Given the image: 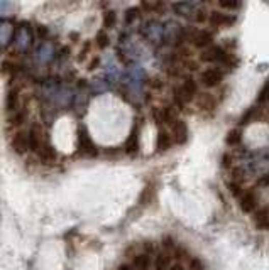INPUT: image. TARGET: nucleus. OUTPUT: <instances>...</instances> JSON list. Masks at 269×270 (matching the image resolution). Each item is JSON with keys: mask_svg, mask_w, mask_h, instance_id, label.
I'll return each instance as SVG.
<instances>
[{"mask_svg": "<svg viewBox=\"0 0 269 270\" xmlns=\"http://www.w3.org/2000/svg\"><path fill=\"white\" fill-rule=\"evenodd\" d=\"M186 41H190L195 47H198V49L203 51V49H207L208 46H212L213 34H212V31H207V29L188 27Z\"/></svg>", "mask_w": 269, "mask_h": 270, "instance_id": "7ed1b4c3", "label": "nucleus"}, {"mask_svg": "<svg viewBox=\"0 0 269 270\" xmlns=\"http://www.w3.org/2000/svg\"><path fill=\"white\" fill-rule=\"evenodd\" d=\"M39 157L43 162H52L56 159V151L51 145H43L39 149Z\"/></svg>", "mask_w": 269, "mask_h": 270, "instance_id": "aec40b11", "label": "nucleus"}, {"mask_svg": "<svg viewBox=\"0 0 269 270\" xmlns=\"http://www.w3.org/2000/svg\"><path fill=\"white\" fill-rule=\"evenodd\" d=\"M264 118H266V122H269V112H267V113H264Z\"/></svg>", "mask_w": 269, "mask_h": 270, "instance_id": "a19ab883", "label": "nucleus"}, {"mask_svg": "<svg viewBox=\"0 0 269 270\" xmlns=\"http://www.w3.org/2000/svg\"><path fill=\"white\" fill-rule=\"evenodd\" d=\"M10 145H12V149H14L15 154H19V156L25 154V152L29 151L28 134H25V132H17V134L12 137V140H10Z\"/></svg>", "mask_w": 269, "mask_h": 270, "instance_id": "ddd939ff", "label": "nucleus"}, {"mask_svg": "<svg viewBox=\"0 0 269 270\" xmlns=\"http://www.w3.org/2000/svg\"><path fill=\"white\" fill-rule=\"evenodd\" d=\"M198 81L192 76H184L183 81L178 84V86L173 88V107H175L178 112H183L184 107L188 103L195 102L198 95Z\"/></svg>", "mask_w": 269, "mask_h": 270, "instance_id": "f257e3e1", "label": "nucleus"}, {"mask_svg": "<svg viewBox=\"0 0 269 270\" xmlns=\"http://www.w3.org/2000/svg\"><path fill=\"white\" fill-rule=\"evenodd\" d=\"M264 115V112L259 108V107H251L247 112L242 115V118H240V125H247V124H251V122H256V120H259L261 116Z\"/></svg>", "mask_w": 269, "mask_h": 270, "instance_id": "f3484780", "label": "nucleus"}, {"mask_svg": "<svg viewBox=\"0 0 269 270\" xmlns=\"http://www.w3.org/2000/svg\"><path fill=\"white\" fill-rule=\"evenodd\" d=\"M152 198H154V184H147V186L142 189V193H141V198H139V203L141 204H149Z\"/></svg>", "mask_w": 269, "mask_h": 270, "instance_id": "412c9836", "label": "nucleus"}, {"mask_svg": "<svg viewBox=\"0 0 269 270\" xmlns=\"http://www.w3.org/2000/svg\"><path fill=\"white\" fill-rule=\"evenodd\" d=\"M161 243H163V250H166V252H170V253L178 247V243H176V240L173 236H165Z\"/></svg>", "mask_w": 269, "mask_h": 270, "instance_id": "bb28decb", "label": "nucleus"}, {"mask_svg": "<svg viewBox=\"0 0 269 270\" xmlns=\"http://www.w3.org/2000/svg\"><path fill=\"white\" fill-rule=\"evenodd\" d=\"M254 225L259 230H269V206H264L261 209H256L254 213Z\"/></svg>", "mask_w": 269, "mask_h": 270, "instance_id": "2eb2a0df", "label": "nucleus"}, {"mask_svg": "<svg viewBox=\"0 0 269 270\" xmlns=\"http://www.w3.org/2000/svg\"><path fill=\"white\" fill-rule=\"evenodd\" d=\"M257 204H259V194H257L256 189H246L242 196L239 198V206L244 213H256Z\"/></svg>", "mask_w": 269, "mask_h": 270, "instance_id": "39448f33", "label": "nucleus"}, {"mask_svg": "<svg viewBox=\"0 0 269 270\" xmlns=\"http://www.w3.org/2000/svg\"><path fill=\"white\" fill-rule=\"evenodd\" d=\"M24 118H25V113H24V112H19V113L12 118V124H14V125H20V124L24 122Z\"/></svg>", "mask_w": 269, "mask_h": 270, "instance_id": "c9c22d12", "label": "nucleus"}, {"mask_svg": "<svg viewBox=\"0 0 269 270\" xmlns=\"http://www.w3.org/2000/svg\"><path fill=\"white\" fill-rule=\"evenodd\" d=\"M117 270H134V268H132V265H130V263H122V265H119Z\"/></svg>", "mask_w": 269, "mask_h": 270, "instance_id": "ea45409f", "label": "nucleus"}, {"mask_svg": "<svg viewBox=\"0 0 269 270\" xmlns=\"http://www.w3.org/2000/svg\"><path fill=\"white\" fill-rule=\"evenodd\" d=\"M5 107H7L9 112H15L19 108V92L17 89H10L7 93V98H5Z\"/></svg>", "mask_w": 269, "mask_h": 270, "instance_id": "6ab92c4d", "label": "nucleus"}, {"mask_svg": "<svg viewBox=\"0 0 269 270\" xmlns=\"http://www.w3.org/2000/svg\"><path fill=\"white\" fill-rule=\"evenodd\" d=\"M224 71L220 70V68H207V70L200 71V76H198V83L202 84L203 88H217L222 84L224 81Z\"/></svg>", "mask_w": 269, "mask_h": 270, "instance_id": "20e7f679", "label": "nucleus"}, {"mask_svg": "<svg viewBox=\"0 0 269 270\" xmlns=\"http://www.w3.org/2000/svg\"><path fill=\"white\" fill-rule=\"evenodd\" d=\"M173 255L166 250H157L156 255L152 257V268L154 270H170L173 265Z\"/></svg>", "mask_w": 269, "mask_h": 270, "instance_id": "9b49d317", "label": "nucleus"}, {"mask_svg": "<svg viewBox=\"0 0 269 270\" xmlns=\"http://www.w3.org/2000/svg\"><path fill=\"white\" fill-rule=\"evenodd\" d=\"M115 22H117V14L114 10H109V12L103 14V27L105 29H112Z\"/></svg>", "mask_w": 269, "mask_h": 270, "instance_id": "b1692460", "label": "nucleus"}, {"mask_svg": "<svg viewBox=\"0 0 269 270\" xmlns=\"http://www.w3.org/2000/svg\"><path fill=\"white\" fill-rule=\"evenodd\" d=\"M173 147V139L170 130L166 129H159L157 130V137H156V152L159 154H165Z\"/></svg>", "mask_w": 269, "mask_h": 270, "instance_id": "f8f14e48", "label": "nucleus"}, {"mask_svg": "<svg viewBox=\"0 0 269 270\" xmlns=\"http://www.w3.org/2000/svg\"><path fill=\"white\" fill-rule=\"evenodd\" d=\"M98 65H100V59H98V57H93L92 63H90V65H88V70H90V71L97 70V66H98Z\"/></svg>", "mask_w": 269, "mask_h": 270, "instance_id": "4c0bfd02", "label": "nucleus"}, {"mask_svg": "<svg viewBox=\"0 0 269 270\" xmlns=\"http://www.w3.org/2000/svg\"><path fill=\"white\" fill-rule=\"evenodd\" d=\"M229 191H230V194L234 196L235 199H239L240 196H242V193H244V189H242V184H239V183H234V181H229Z\"/></svg>", "mask_w": 269, "mask_h": 270, "instance_id": "a878e982", "label": "nucleus"}, {"mask_svg": "<svg viewBox=\"0 0 269 270\" xmlns=\"http://www.w3.org/2000/svg\"><path fill=\"white\" fill-rule=\"evenodd\" d=\"M134 270H151L152 267V257L147 255L144 252H137L132 257V262H130Z\"/></svg>", "mask_w": 269, "mask_h": 270, "instance_id": "4468645a", "label": "nucleus"}, {"mask_svg": "<svg viewBox=\"0 0 269 270\" xmlns=\"http://www.w3.org/2000/svg\"><path fill=\"white\" fill-rule=\"evenodd\" d=\"M12 71H14V65H12V63H9V61H5L2 65V73H5V75H10Z\"/></svg>", "mask_w": 269, "mask_h": 270, "instance_id": "f704fd0d", "label": "nucleus"}, {"mask_svg": "<svg viewBox=\"0 0 269 270\" xmlns=\"http://www.w3.org/2000/svg\"><path fill=\"white\" fill-rule=\"evenodd\" d=\"M208 24L213 25V27H217V29L230 27V25L235 24V17L230 14L220 12V10H210L208 12Z\"/></svg>", "mask_w": 269, "mask_h": 270, "instance_id": "0eeeda50", "label": "nucleus"}, {"mask_svg": "<svg viewBox=\"0 0 269 270\" xmlns=\"http://www.w3.org/2000/svg\"><path fill=\"white\" fill-rule=\"evenodd\" d=\"M195 102H197L198 110L203 113H213L215 108H217V105H219L215 95L208 93V92H200L197 95V98H195Z\"/></svg>", "mask_w": 269, "mask_h": 270, "instance_id": "423d86ee", "label": "nucleus"}, {"mask_svg": "<svg viewBox=\"0 0 269 270\" xmlns=\"http://www.w3.org/2000/svg\"><path fill=\"white\" fill-rule=\"evenodd\" d=\"M267 102H269V79L262 84L261 92H259V95H257V103L259 105H266Z\"/></svg>", "mask_w": 269, "mask_h": 270, "instance_id": "393cba45", "label": "nucleus"}, {"mask_svg": "<svg viewBox=\"0 0 269 270\" xmlns=\"http://www.w3.org/2000/svg\"><path fill=\"white\" fill-rule=\"evenodd\" d=\"M139 151V125H134L132 130H130V135L127 142H125V152L127 154H136Z\"/></svg>", "mask_w": 269, "mask_h": 270, "instance_id": "dca6fc26", "label": "nucleus"}, {"mask_svg": "<svg viewBox=\"0 0 269 270\" xmlns=\"http://www.w3.org/2000/svg\"><path fill=\"white\" fill-rule=\"evenodd\" d=\"M78 147H80L82 152H85L87 156H97L98 154L97 147H95L92 139H90L85 127H80V130H78Z\"/></svg>", "mask_w": 269, "mask_h": 270, "instance_id": "9d476101", "label": "nucleus"}, {"mask_svg": "<svg viewBox=\"0 0 269 270\" xmlns=\"http://www.w3.org/2000/svg\"><path fill=\"white\" fill-rule=\"evenodd\" d=\"M188 270H205V263L202 262V258L192 257L188 260Z\"/></svg>", "mask_w": 269, "mask_h": 270, "instance_id": "cd10ccee", "label": "nucleus"}, {"mask_svg": "<svg viewBox=\"0 0 269 270\" xmlns=\"http://www.w3.org/2000/svg\"><path fill=\"white\" fill-rule=\"evenodd\" d=\"M242 142V129L239 127H235V129H232L229 134L225 137V144L229 147H239Z\"/></svg>", "mask_w": 269, "mask_h": 270, "instance_id": "a211bd4d", "label": "nucleus"}, {"mask_svg": "<svg viewBox=\"0 0 269 270\" xmlns=\"http://www.w3.org/2000/svg\"><path fill=\"white\" fill-rule=\"evenodd\" d=\"M151 86L154 89H161L163 86H165V81H163L161 78H152L151 79Z\"/></svg>", "mask_w": 269, "mask_h": 270, "instance_id": "72a5a7b5", "label": "nucleus"}, {"mask_svg": "<svg viewBox=\"0 0 269 270\" xmlns=\"http://www.w3.org/2000/svg\"><path fill=\"white\" fill-rule=\"evenodd\" d=\"M170 134H171L173 144H176V145L186 144V140H188V125H186V122L178 118L175 124L170 127Z\"/></svg>", "mask_w": 269, "mask_h": 270, "instance_id": "6e6552de", "label": "nucleus"}, {"mask_svg": "<svg viewBox=\"0 0 269 270\" xmlns=\"http://www.w3.org/2000/svg\"><path fill=\"white\" fill-rule=\"evenodd\" d=\"M232 161H234V156L229 154V152L222 156V166H224L225 169H230V167H232Z\"/></svg>", "mask_w": 269, "mask_h": 270, "instance_id": "473e14b6", "label": "nucleus"}, {"mask_svg": "<svg viewBox=\"0 0 269 270\" xmlns=\"http://www.w3.org/2000/svg\"><path fill=\"white\" fill-rule=\"evenodd\" d=\"M109 42H110L109 34L105 33V31H100V33L97 34V46L100 47V49H105V47L109 46Z\"/></svg>", "mask_w": 269, "mask_h": 270, "instance_id": "c85d7f7f", "label": "nucleus"}, {"mask_svg": "<svg viewBox=\"0 0 269 270\" xmlns=\"http://www.w3.org/2000/svg\"><path fill=\"white\" fill-rule=\"evenodd\" d=\"M137 15H139V9H137V7L129 9L127 12H125V22H127V24H132L134 20L137 19Z\"/></svg>", "mask_w": 269, "mask_h": 270, "instance_id": "7c9ffc66", "label": "nucleus"}, {"mask_svg": "<svg viewBox=\"0 0 269 270\" xmlns=\"http://www.w3.org/2000/svg\"><path fill=\"white\" fill-rule=\"evenodd\" d=\"M171 255H173V258H176V262H188L190 258H192V255L188 253V250L184 248L183 245H178L175 250L171 252Z\"/></svg>", "mask_w": 269, "mask_h": 270, "instance_id": "4be33fe9", "label": "nucleus"}, {"mask_svg": "<svg viewBox=\"0 0 269 270\" xmlns=\"http://www.w3.org/2000/svg\"><path fill=\"white\" fill-rule=\"evenodd\" d=\"M88 51H90V42H87V46H83V49L80 51V57H78V59L83 61V57L88 54Z\"/></svg>", "mask_w": 269, "mask_h": 270, "instance_id": "e433bc0d", "label": "nucleus"}, {"mask_svg": "<svg viewBox=\"0 0 269 270\" xmlns=\"http://www.w3.org/2000/svg\"><path fill=\"white\" fill-rule=\"evenodd\" d=\"M152 120L156 122V125H159L161 129H163V112H161V107H156V108H152Z\"/></svg>", "mask_w": 269, "mask_h": 270, "instance_id": "2f4dec72", "label": "nucleus"}, {"mask_svg": "<svg viewBox=\"0 0 269 270\" xmlns=\"http://www.w3.org/2000/svg\"><path fill=\"white\" fill-rule=\"evenodd\" d=\"M170 270H186V267H184V263H181V262H173Z\"/></svg>", "mask_w": 269, "mask_h": 270, "instance_id": "58836bf2", "label": "nucleus"}, {"mask_svg": "<svg viewBox=\"0 0 269 270\" xmlns=\"http://www.w3.org/2000/svg\"><path fill=\"white\" fill-rule=\"evenodd\" d=\"M227 54H229V51H227L225 47L212 44V46H208L207 49L202 51V54H200V63H205V65H217L220 68L222 63L225 61Z\"/></svg>", "mask_w": 269, "mask_h": 270, "instance_id": "f03ea898", "label": "nucleus"}, {"mask_svg": "<svg viewBox=\"0 0 269 270\" xmlns=\"http://www.w3.org/2000/svg\"><path fill=\"white\" fill-rule=\"evenodd\" d=\"M219 7L225 10H239L240 2H227V0H222V2H219Z\"/></svg>", "mask_w": 269, "mask_h": 270, "instance_id": "c756f323", "label": "nucleus"}, {"mask_svg": "<svg viewBox=\"0 0 269 270\" xmlns=\"http://www.w3.org/2000/svg\"><path fill=\"white\" fill-rule=\"evenodd\" d=\"M43 135L44 130L39 124H33L28 132V139H29V151L39 152V149L43 147Z\"/></svg>", "mask_w": 269, "mask_h": 270, "instance_id": "1a4fd4ad", "label": "nucleus"}, {"mask_svg": "<svg viewBox=\"0 0 269 270\" xmlns=\"http://www.w3.org/2000/svg\"><path fill=\"white\" fill-rule=\"evenodd\" d=\"M141 7L144 10H147V12H151V14H157V12H161L163 9H166V4H163V2H142Z\"/></svg>", "mask_w": 269, "mask_h": 270, "instance_id": "5701e85b", "label": "nucleus"}]
</instances>
